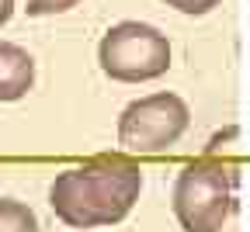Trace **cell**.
Wrapping results in <instances>:
<instances>
[{
  "instance_id": "cell-1",
  "label": "cell",
  "mask_w": 250,
  "mask_h": 232,
  "mask_svg": "<svg viewBox=\"0 0 250 232\" xmlns=\"http://www.w3.org/2000/svg\"><path fill=\"white\" fill-rule=\"evenodd\" d=\"M143 170L125 156H98L56 174L49 184V208L70 229L118 225L139 201Z\"/></svg>"
},
{
  "instance_id": "cell-2",
  "label": "cell",
  "mask_w": 250,
  "mask_h": 232,
  "mask_svg": "<svg viewBox=\"0 0 250 232\" xmlns=\"http://www.w3.org/2000/svg\"><path fill=\"white\" fill-rule=\"evenodd\" d=\"M240 170L226 159H195L174 180V215L184 232H240Z\"/></svg>"
},
{
  "instance_id": "cell-3",
  "label": "cell",
  "mask_w": 250,
  "mask_h": 232,
  "mask_svg": "<svg viewBox=\"0 0 250 232\" xmlns=\"http://www.w3.org/2000/svg\"><path fill=\"white\" fill-rule=\"evenodd\" d=\"M98 62L118 83H149L170 70V39L146 21H118L98 42Z\"/></svg>"
},
{
  "instance_id": "cell-4",
  "label": "cell",
  "mask_w": 250,
  "mask_h": 232,
  "mask_svg": "<svg viewBox=\"0 0 250 232\" xmlns=\"http://www.w3.org/2000/svg\"><path fill=\"white\" fill-rule=\"evenodd\" d=\"M188 125H191V108L184 104V97L156 90L125 104V111L118 115V146L139 156H153L170 149L188 132Z\"/></svg>"
},
{
  "instance_id": "cell-5",
  "label": "cell",
  "mask_w": 250,
  "mask_h": 232,
  "mask_svg": "<svg viewBox=\"0 0 250 232\" xmlns=\"http://www.w3.org/2000/svg\"><path fill=\"white\" fill-rule=\"evenodd\" d=\"M35 87V59L14 42H0V104H14Z\"/></svg>"
},
{
  "instance_id": "cell-6",
  "label": "cell",
  "mask_w": 250,
  "mask_h": 232,
  "mask_svg": "<svg viewBox=\"0 0 250 232\" xmlns=\"http://www.w3.org/2000/svg\"><path fill=\"white\" fill-rule=\"evenodd\" d=\"M0 232H42L39 215L18 197H0Z\"/></svg>"
},
{
  "instance_id": "cell-7",
  "label": "cell",
  "mask_w": 250,
  "mask_h": 232,
  "mask_svg": "<svg viewBox=\"0 0 250 232\" xmlns=\"http://www.w3.org/2000/svg\"><path fill=\"white\" fill-rule=\"evenodd\" d=\"M80 4V0H28V18H56V14H66Z\"/></svg>"
},
{
  "instance_id": "cell-8",
  "label": "cell",
  "mask_w": 250,
  "mask_h": 232,
  "mask_svg": "<svg viewBox=\"0 0 250 232\" xmlns=\"http://www.w3.org/2000/svg\"><path fill=\"white\" fill-rule=\"evenodd\" d=\"M167 7H174V11H181V14H191V18H202V14H208L212 7H219L223 0H164Z\"/></svg>"
},
{
  "instance_id": "cell-9",
  "label": "cell",
  "mask_w": 250,
  "mask_h": 232,
  "mask_svg": "<svg viewBox=\"0 0 250 232\" xmlns=\"http://www.w3.org/2000/svg\"><path fill=\"white\" fill-rule=\"evenodd\" d=\"M11 14H14V0H0V28L11 21Z\"/></svg>"
}]
</instances>
